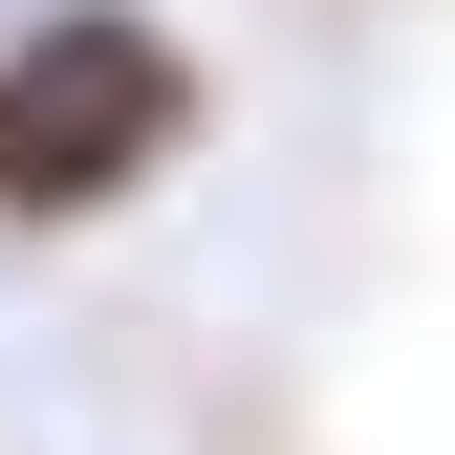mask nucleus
<instances>
[{"instance_id": "1", "label": "nucleus", "mask_w": 455, "mask_h": 455, "mask_svg": "<svg viewBox=\"0 0 455 455\" xmlns=\"http://www.w3.org/2000/svg\"><path fill=\"white\" fill-rule=\"evenodd\" d=\"M217 66L152 0H22L0 22V239H108L152 174H196Z\"/></svg>"}]
</instances>
